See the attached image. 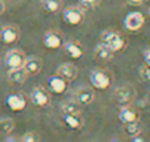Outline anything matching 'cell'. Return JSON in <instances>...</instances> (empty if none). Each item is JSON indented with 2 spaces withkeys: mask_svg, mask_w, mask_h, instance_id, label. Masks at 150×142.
Here are the masks:
<instances>
[{
  "mask_svg": "<svg viewBox=\"0 0 150 142\" xmlns=\"http://www.w3.org/2000/svg\"><path fill=\"white\" fill-rule=\"evenodd\" d=\"M74 101L80 105H91L94 101V92L88 86L79 88L74 92Z\"/></svg>",
  "mask_w": 150,
  "mask_h": 142,
  "instance_id": "obj_11",
  "label": "cell"
},
{
  "mask_svg": "<svg viewBox=\"0 0 150 142\" xmlns=\"http://www.w3.org/2000/svg\"><path fill=\"white\" fill-rule=\"evenodd\" d=\"M130 1L134 4H139V3H142V1H145V0H130Z\"/></svg>",
  "mask_w": 150,
  "mask_h": 142,
  "instance_id": "obj_29",
  "label": "cell"
},
{
  "mask_svg": "<svg viewBox=\"0 0 150 142\" xmlns=\"http://www.w3.org/2000/svg\"><path fill=\"white\" fill-rule=\"evenodd\" d=\"M113 54H114V52H112L108 47L104 45L102 43H100L94 48V56L98 60H101V61H109L113 57Z\"/></svg>",
  "mask_w": 150,
  "mask_h": 142,
  "instance_id": "obj_19",
  "label": "cell"
},
{
  "mask_svg": "<svg viewBox=\"0 0 150 142\" xmlns=\"http://www.w3.org/2000/svg\"><path fill=\"white\" fill-rule=\"evenodd\" d=\"M139 76L142 77L144 81L150 83V66L146 65V64H145L144 66H141V69H139Z\"/></svg>",
  "mask_w": 150,
  "mask_h": 142,
  "instance_id": "obj_26",
  "label": "cell"
},
{
  "mask_svg": "<svg viewBox=\"0 0 150 142\" xmlns=\"http://www.w3.org/2000/svg\"><path fill=\"white\" fill-rule=\"evenodd\" d=\"M85 15L84 11L79 7L69 6L62 9V20L69 25H80L84 21Z\"/></svg>",
  "mask_w": 150,
  "mask_h": 142,
  "instance_id": "obj_3",
  "label": "cell"
},
{
  "mask_svg": "<svg viewBox=\"0 0 150 142\" xmlns=\"http://www.w3.org/2000/svg\"><path fill=\"white\" fill-rule=\"evenodd\" d=\"M149 16H150V9H149Z\"/></svg>",
  "mask_w": 150,
  "mask_h": 142,
  "instance_id": "obj_30",
  "label": "cell"
},
{
  "mask_svg": "<svg viewBox=\"0 0 150 142\" xmlns=\"http://www.w3.org/2000/svg\"><path fill=\"white\" fill-rule=\"evenodd\" d=\"M145 24V16L141 12H129L124 19V25L129 31H138Z\"/></svg>",
  "mask_w": 150,
  "mask_h": 142,
  "instance_id": "obj_7",
  "label": "cell"
},
{
  "mask_svg": "<svg viewBox=\"0 0 150 142\" xmlns=\"http://www.w3.org/2000/svg\"><path fill=\"white\" fill-rule=\"evenodd\" d=\"M62 45H64V49H65L67 54L74 60L81 59L82 54H84V48H82V45L79 41H76V40H69V41H67V43L62 44Z\"/></svg>",
  "mask_w": 150,
  "mask_h": 142,
  "instance_id": "obj_16",
  "label": "cell"
},
{
  "mask_svg": "<svg viewBox=\"0 0 150 142\" xmlns=\"http://www.w3.org/2000/svg\"><path fill=\"white\" fill-rule=\"evenodd\" d=\"M56 74L61 76L62 78L67 80V81H73L77 77V74H79V69H77V66L74 65V64L65 63V64H61V65L57 68Z\"/></svg>",
  "mask_w": 150,
  "mask_h": 142,
  "instance_id": "obj_14",
  "label": "cell"
},
{
  "mask_svg": "<svg viewBox=\"0 0 150 142\" xmlns=\"http://www.w3.org/2000/svg\"><path fill=\"white\" fill-rule=\"evenodd\" d=\"M4 11H6V3L3 0H0V15H3Z\"/></svg>",
  "mask_w": 150,
  "mask_h": 142,
  "instance_id": "obj_28",
  "label": "cell"
},
{
  "mask_svg": "<svg viewBox=\"0 0 150 142\" xmlns=\"http://www.w3.org/2000/svg\"><path fill=\"white\" fill-rule=\"evenodd\" d=\"M134 97H136V90H134V88L132 85H129V84L118 86V88H116V90H114V100H116L118 104H121V105L132 104Z\"/></svg>",
  "mask_w": 150,
  "mask_h": 142,
  "instance_id": "obj_4",
  "label": "cell"
},
{
  "mask_svg": "<svg viewBox=\"0 0 150 142\" xmlns=\"http://www.w3.org/2000/svg\"><path fill=\"white\" fill-rule=\"evenodd\" d=\"M101 0H79V4L85 9H93L100 6Z\"/></svg>",
  "mask_w": 150,
  "mask_h": 142,
  "instance_id": "obj_24",
  "label": "cell"
},
{
  "mask_svg": "<svg viewBox=\"0 0 150 142\" xmlns=\"http://www.w3.org/2000/svg\"><path fill=\"white\" fill-rule=\"evenodd\" d=\"M20 141H23V142H37V141H40V137H39V134L35 133V131H27V133H24L23 136H21Z\"/></svg>",
  "mask_w": 150,
  "mask_h": 142,
  "instance_id": "obj_25",
  "label": "cell"
},
{
  "mask_svg": "<svg viewBox=\"0 0 150 142\" xmlns=\"http://www.w3.org/2000/svg\"><path fill=\"white\" fill-rule=\"evenodd\" d=\"M8 81L11 84H15V85H21V84L25 83L27 77H28V73L25 72V69L23 66L20 68H12L8 71Z\"/></svg>",
  "mask_w": 150,
  "mask_h": 142,
  "instance_id": "obj_17",
  "label": "cell"
},
{
  "mask_svg": "<svg viewBox=\"0 0 150 142\" xmlns=\"http://www.w3.org/2000/svg\"><path fill=\"white\" fill-rule=\"evenodd\" d=\"M80 104L74 100H68L61 104V113L62 114H81Z\"/></svg>",
  "mask_w": 150,
  "mask_h": 142,
  "instance_id": "obj_20",
  "label": "cell"
},
{
  "mask_svg": "<svg viewBox=\"0 0 150 142\" xmlns=\"http://www.w3.org/2000/svg\"><path fill=\"white\" fill-rule=\"evenodd\" d=\"M20 37V31L16 25L9 24V25H4L0 29V40L4 44H13L16 43Z\"/></svg>",
  "mask_w": 150,
  "mask_h": 142,
  "instance_id": "obj_8",
  "label": "cell"
},
{
  "mask_svg": "<svg viewBox=\"0 0 150 142\" xmlns=\"http://www.w3.org/2000/svg\"><path fill=\"white\" fill-rule=\"evenodd\" d=\"M15 129V121L12 118H1L0 119V133L9 134Z\"/></svg>",
  "mask_w": 150,
  "mask_h": 142,
  "instance_id": "obj_23",
  "label": "cell"
},
{
  "mask_svg": "<svg viewBox=\"0 0 150 142\" xmlns=\"http://www.w3.org/2000/svg\"><path fill=\"white\" fill-rule=\"evenodd\" d=\"M23 68L25 69V72L28 73V76H37L42 69V63L41 60L36 56H29L25 57Z\"/></svg>",
  "mask_w": 150,
  "mask_h": 142,
  "instance_id": "obj_13",
  "label": "cell"
},
{
  "mask_svg": "<svg viewBox=\"0 0 150 142\" xmlns=\"http://www.w3.org/2000/svg\"><path fill=\"white\" fill-rule=\"evenodd\" d=\"M91 84L98 90H105L110 86L112 76L105 69H94L91 73Z\"/></svg>",
  "mask_w": 150,
  "mask_h": 142,
  "instance_id": "obj_2",
  "label": "cell"
},
{
  "mask_svg": "<svg viewBox=\"0 0 150 142\" xmlns=\"http://www.w3.org/2000/svg\"><path fill=\"white\" fill-rule=\"evenodd\" d=\"M101 43L104 45H106L112 52H121L125 49V45H126V41H125L124 36H122L120 32H116L113 29H106L101 33Z\"/></svg>",
  "mask_w": 150,
  "mask_h": 142,
  "instance_id": "obj_1",
  "label": "cell"
},
{
  "mask_svg": "<svg viewBox=\"0 0 150 142\" xmlns=\"http://www.w3.org/2000/svg\"><path fill=\"white\" fill-rule=\"evenodd\" d=\"M31 101L39 108H47L51 104V94L42 86H36L31 93Z\"/></svg>",
  "mask_w": 150,
  "mask_h": 142,
  "instance_id": "obj_5",
  "label": "cell"
},
{
  "mask_svg": "<svg viewBox=\"0 0 150 142\" xmlns=\"http://www.w3.org/2000/svg\"><path fill=\"white\" fill-rule=\"evenodd\" d=\"M62 119L72 130H80L84 125V121L81 118V114H62Z\"/></svg>",
  "mask_w": 150,
  "mask_h": 142,
  "instance_id": "obj_18",
  "label": "cell"
},
{
  "mask_svg": "<svg viewBox=\"0 0 150 142\" xmlns=\"http://www.w3.org/2000/svg\"><path fill=\"white\" fill-rule=\"evenodd\" d=\"M118 119L122 124H127V122H134L139 119V113L137 112L136 108L127 104V105H122L121 110L118 113Z\"/></svg>",
  "mask_w": 150,
  "mask_h": 142,
  "instance_id": "obj_10",
  "label": "cell"
},
{
  "mask_svg": "<svg viewBox=\"0 0 150 142\" xmlns=\"http://www.w3.org/2000/svg\"><path fill=\"white\" fill-rule=\"evenodd\" d=\"M24 61H25V54L20 49H11V51H8L6 54V59H4L6 66L8 69L23 66Z\"/></svg>",
  "mask_w": 150,
  "mask_h": 142,
  "instance_id": "obj_6",
  "label": "cell"
},
{
  "mask_svg": "<svg viewBox=\"0 0 150 142\" xmlns=\"http://www.w3.org/2000/svg\"><path fill=\"white\" fill-rule=\"evenodd\" d=\"M40 3L48 13H57L62 9V0H40Z\"/></svg>",
  "mask_w": 150,
  "mask_h": 142,
  "instance_id": "obj_21",
  "label": "cell"
},
{
  "mask_svg": "<svg viewBox=\"0 0 150 142\" xmlns=\"http://www.w3.org/2000/svg\"><path fill=\"white\" fill-rule=\"evenodd\" d=\"M68 81L64 80L61 76L59 74H54V76H51L48 78V85L51 92H53L54 94H62L68 88Z\"/></svg>",
  "mask_w": 150,
  "mask_h": 142,
  "instance_id": "obj_15",
  "label": "cell"
},
{
  "mask_svg": "<svg viewBox=\"0 0 150 142\" xmlns=\"http://www.w3.org/2000/svg\"><path fill=\"white\" fill-rule=\"evenodd\" d=\"M42 44L44 47H47L48 49H59L62 47L64 41H62V37L59 32L56 31H48L44 37H42Z\"/></svg>",
  "mask_w": 150,
  "mask_h": 142,
  "instance_id": "obj_9",
  "label": "cell"
},
{
  "mask_svg": "<svg viewBox=\"0 0 150 142\" xmlns=\"http://www.w3.org/2000/svg\"><path fill=\"white\" fill-rule=\"evenodd\" d=\"M6 104L12 112H21L25 109V105H27L24 96L20 93L9 94L6 100Z\"/></svg>",
  "mask_w": 150,
  "mask_h": 142,
  "instance_id": "obj_12",
  "label": "cell"
},
{
  "mask_svg": "<svg viewBox=\"0 0 150 142\" xmlns=\"http://www.w3.org/2000/svg\"><path fill=\"white\" fill-rule=\"evenodd\" d=\"M144 61H145V64H146V65L150 66V48L146 49V51L144 52Z\"/></svg>",
  "mask_w": 150,
  "mask_h": 142,
  "instance_id": "obj_27",
  "label": "cell"
},
{
  "mask_svg": "<svg viewBox=\"0 0 150 142\" xmlns=\"http://www.w3.org/2000/svg\"><path fill=\"white\" fill-rule=\"evenodd\" d=\"M124 131L126 133V136L129 137H134V136H138L141 133V128H139V124L138 121H134V122H127L124 124Z\"/></svg>",
  "mask_w": 150,
  "mask_h": 142,
  "instance_id": "obj_22",
  "label": "cell"
}]
</instances>
